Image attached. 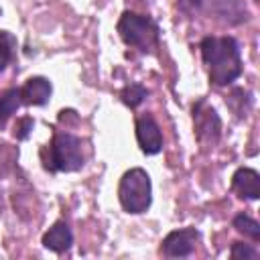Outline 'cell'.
I'll return each instance as SVG.
<instances>
[{
    "instance_id": "6da1fadb",
    "label": "cell",
    "mask_w": 260,
    "mask_h": 260,
    "mask_svg": "<svg viewBox=\"0 0 260 260\" xmlns=\"http://www.w3.org/2000/svg\"><path fill=\"white\" fill-rule=\"evenodd\" d=\"M201 57L213 85H228L242 73L240 45L234 37H205L201 41Z\"/></svg>"
},
{
    "instance_id": "7a4b0ae2",
    "label": "cell",
    "mask_w": 260,
    "mask_h": 260,
    "mask_svg": "<svg viewBox=\"0 0 260 260\" xmlns=\"http://www.w3.org/2000/svg\"><path fill=\"white\" fill-rule=\"evenodd\" d=\"M118 199L124 211L128 213H142L150 207L152 201V185L150 177L144 169H130L122 175L118 187Z\"/></svg>"
},
{
    "instance_id": "3957f363",
    "label": "cell",
    "mask_w": 260,
    "mask_h": 260,
    "mask_svg": "<svg viewBox=\"0 0 260 260\" xmlns=\"http://www.w3.org/2000/svg\"><path fill=\"white\" fill-rule=\"evenodd\" d=\"M83 160L81 140L69 132H57L49 144V160H45V169L73 173L83 167Z\"/></svg>"
},
{
    "instance_id": "277c9868",
    "label": "cell",
    "mask_w": 260,
    "mask_h": 260,
    "mask_svg": "<svg viewBox=\"0 0 260 260\" xmlns=\"http://www.w3.org/2000/svg\"><path fill=\"white\" fill-rule=\"evenodd\" d=\"M118 32L120 39L130 45L138 47L140 51H150L156 45L158 39V26L154 24L152 18L136 14V12H124L118 20Z\"/></svg>"
},
{
    "instance_id": "5b68a950",
    "label": "cell",
    "mask_w": 260,
    "mask_h": 260,
    "mask_svg": "<svg viewBox=\"0 0 260 260\" xmlns=\"http://www.w3.org/2000/svg\"><path fill=\"white\" fill-rule=\"evenodd\" d=\"M193 120H195L197 140L205 148H213L221 134V120H219L217 112L211 106H207L203 100H199L193 106Z\"/></svg>"
},
{
    "instance_id": "8992f818",
    "label": "cell",
    "mask_w": 260,
    "mask_h": 260,
    "mask_svg": "<svg viewBox=\"0 0 260 260\" xmlns=\"http://www.w3.org/2000/svg\"><path fill=\"white\" fill-rule=\"evenodd\" d=\"M197 242H199V232L195 228L175 230L162 240V254L169 258H185L195 250Z\"/></svg>"
},
{
    "instance_id": "52a82bcc",
    "label": "cell",
    "mask_w": 260,
    "mask_h": 260,
    "mask_svg": "<svg viewBox=\"0 0 260 260\" xmlns=\"http://www.w3.org/2000/svg\"><path fill=\"white\" fill-rule=\"evenodd\" d=\"M136 140L144 154H156L162 148V134L158 124L150 116H142L136 122Z\"/></svg>"
},
{
    "instance_id": "ba28073f",
    "label": "cell",
    "mask_w": 260,
    "mask_h": 260,
    "mask_svg": "<svg viewBox=\"0 0 260 260\" xmlns=\"http://www.w3.org/2000/svg\"><path fill=\"white\" fill-rule=\"evenodd\" d=\"M232 189L238 193V197L254 201L260 197V175L254 169L242 167L232 177Z\"/></svg>"
},
{
    "instance_id": "9c48e42d",
    "label": "cell",
    "mask_w": 260,
    "mask_h": 260,
    "mask_svg": "<svg viewBox=\"0 0 260 260\" xmlns=\"http://www.w3.org/2000/svg\"><path fill=\"white\" fill-rule=\"evenodd\" d=\"M51 81L47 77H30L20 87V100L28 106H45L51 98Z\"/></svg>"
},
{
    "instance_id": "30bf717a",
    "label": "cell",
    "mask_w": 260,
    "mask_h": 260,
    "mask_svg": "<svg viewBox=\"0 0 260 260\" xmlns=\"http://www.w3.org/2000/svg\"><path fill=\"white\" fill-rule=\"evenodd\" d=\"M71 244H73V234L65 221H55L43 236V246L57 254L67 252L71 248Z\"/></svg>"
},
{
    "instance_id": "8fae6325",
    "label": "cell",
    "mask_w": 260,
    "mask_h": 260,
    "mask_svg": "<svg viewBox=\"0 0 260 260\" xmlns=\"http://www.w3.org/2000/svg\"><path fill=\"white\" fill-rule=\"evenodd\" d=\"M213 12L230 24H240L248 18V10L242 0H213Z\"/></svg>"
},
{
    "instance_id": "7c38bea8",
    "label": "cell",
    "mask_w": 260,
    "mask_h": 260,
    "mask_svg": "<svg viewBox=\"0 0 260 260\" xmlns=\"http://www.w3.org/2000/svg\"><path fill=\"white\" fill-rule=\"evenodd\" d=\"M22 100H20V89H6L0 98V126H4L8 122V118L20 108Z\"/></svg>"
},
{
    "instance_id": "4fadbf2b",
    "label": "cell",
    "mask_w": 260,
    "mask_h": 260,
    "mask_svg": "<svg viewBox=\"0 0 260 260\" xmlns=\"http://www.w3.org/2000/svg\"><path fill=\"white\" fill-rule=\"evenodd\" d=\"M234 228H236L240 234H244V236H248L250 240H254V242L260 240V223H258L256 219H252L250 215H246V213H240V215L234 217Z\"/></svg>"
},
{
    "instance_id": "5bb4252c",
    "label": "cell",
    "mask_w": 260,
    "mask_h": 260,
    "mask_svg": "<svg viewBox=\"0 0 260 260\" xmlns=\"http://www.w3.org/2000/svg\"><path fill=\"white\" fill-rule=\"evenodd\" d=\"M14 47H16V39L8 30H0V71H4L6 65L12 61Z\"/></svg>"
},
{
    "instance_id": "9a60e30c",
    "label": "cell",
    "mask_w": 260,
    "mask_h": 260,
    "mask_svg": "<svg viewBox=\"0 0 260 260\" xmlns=\"http://www.w3.org/2000/svg\"><path fill=\"white\" fill-rule=\"evenodd\" d=\"M146 93H148V91H146L140 83H130V85H126V87L122 89L120 98H122V102H124L126 106L136 108V106H140V104H142V100L146 98Z\"/></svg>"
},
{
    "instance_id": "2e32d148",
    "label": "cell",
    "mask_w": 260,
    "mask_h": 260,
    "mask_svg": "<svg viewBox=\"0 0 260 260\" xmlns=\"http://www.w3.org/2000/svg\"><path fill=\"white\" fill-rule=\"evenodd\" d=\"M230 256L234 260H258L260 258V252L252 246V244H244V242H234L232 250H230Z\"/></svg>"
},
{
    "instance_id": "e0dca14e",
    "label": "cell",
    "mask_w": 260,
    "mask_h": 260,
    "mask_svg": "<svg viewBox=\"0 0 260 260\" xmlns=\"http://www.w3.org/2000/svg\"><path fill=\"white\" fill-rule=\"evenodd\" d=\"M32 126H35L32 118H20V120L16 122V126H14V136H16L18 140H24V138H28V134H30Z\"/></svg>"
},
{
    "instance_id": "ac0fdd59",
    "label": "cell",
    "mask_w": 260,
    "mask_h": 260,
    "mask_svg": "<svg viewBox=\"0 0 260 260\" xmlns=\"http://www.w3.org/2000/svg\"><path fill=\"white\" fill-rule=\"evenodd\" d=\"M201 2L203 0H179V6L183 10H187V12H193V10H197L201 6Z\"/></svg>"
},
{
    "instance_id": "d6986e66",
    "label": "cell",
    "mask_w": 260,
    "mask_h": 260,
    "mask_svg": "<svg viewBox=\"0 0 260 260\" xmlns=\"http://www.w3.org/2000/svg\"><path fill=\"white\" fill-rule=\"evenodd\" d=\"M254 2H260V0H254Z\"/></svg>"
}]
</instances>
